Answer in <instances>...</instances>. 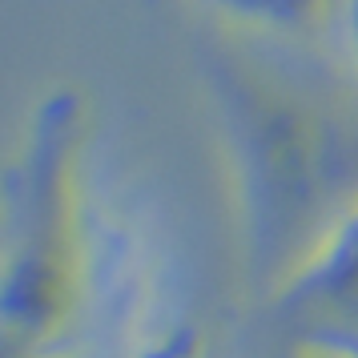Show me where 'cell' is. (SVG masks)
Wrapping results in <instances>:
<instances>
[{
	"mask_svg": "<svg viewBox=\"0 0 358 358\" xmlns=\"http://www.w3.org/2000/svg\"><path fill=\"white\" fill-rule=\"evenodd\" d=\"M89 101L52 85L24 121L4 197L0 358H69L89 306Z\"/></svg>",
	"mask_w": 358,
	"mask_h": 358,
	"instance_id": "cell-1",
	"label": "cell"
},
{
	"mask_svg": "<svg viewBox=\"0 0 358 358\" xmlns=\"http://www.w3.org/2000/svg\"><path fill=\"white\" fill-rule=\"evenodd\" d=\"M278 298L322 318L358 314V185L338 197L302 250L278 274Z\"/></svg>",
	"mask_w": 358,
	"mask_h": 358,
	"instance_id": "cell-2",
	"label": "cell"
},
{
	"mask_svg": "<svg viewBox=\"0 0 358 358\" xmlns=\"http://www.w3.org/2000/svg\"><path fill=\"white\" fill-rule=\"evenodd\" d=\"M314 121L294 109H258V133L250 137L258 169V210L274 217L278 229H290L310 201H318V137Z\"/></svg>",
	"mask_w": 358,
	"mask_h": 358,
	"instance_id": "cell-3",
	"label": "cell"
},
{
	"mask_svg": "<svg viewBox=\"0 0 358 358\" xmlns=\"http://www.w3.org/2000/svg\"><path fill=\"white\" fill-rule=\"evenodd\" d=\"M217 17L258 33H314L334 17L342 0H206Z\"/></svg>",
	"mask_w": 358,
	"mask_h": 358,
	"instance_id": "cell-4",
	"label": "cell"
},
{
	"mask_svg": "<svg viewBox=\"0 0 358 358\" xmlns=\"http://www.w3.org/2000/svg\"><path fill=\"white\" fill-rule=\"evenodd\" d=\"M133 358H210V342L194 318H165L137 342Z\"/></svg>",
	"mask_w": 358,
	"mask_h": 358,
	"instance_id": "cell-5",
	"label": "cell"
},
{
	"mask_svg": "<svg viewBox=\"0 0 358 358\" xmlns=\"http://www.w3.org/2000/svg\"><path fill=\"white\" fill-rule=\"evenodd\" d=\"M294 358H358V338L346 330H318L294 346Z\"/></svg>",
	"mask_w": 358,
	"mask_h": 358,
	"instance_id": "cell-6",
	"label": "cell"
},
{
	"mask_svg": "<svg viewBox=\"0 0 358 358\" xmlns=\"http://www.w3.org/2000/svg\"><path fill=\"white\" fill-rule=\"evenodd\" d=\"M342 24H346V52H350V69L358 77V0H342Z\"/></svg>",
	"mask_w": 358,
	"mask_h": 358,
	"instance_id": "cell-7",
	"label": "cell"
}]
</instances>
